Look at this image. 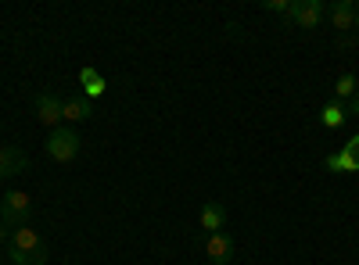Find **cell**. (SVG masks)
<instances>
[{"mask_svg": "<svg viewBox=\"0 0 359 265\" xmlns=\"http://www.w3.org/2000/svg\"><path fill=\"white\" fill-rule=\"evenodd\" d=\"M327 15H331L334 29H341V33L355 25V4H352V0H334V4L327 8Z\"/></svg>", "mask_w": 359, "mask_h": 265, "instance_id": "cell-10", "label": "cell"}, {"mask_svg": "<svg viewBox=\"0 0 359 265\" xmlns=\"http://www.w3.org/2000/svg\"><path fill=\"white\" fill-rule=\"evenodd\" d=\"M0 222H4V219H0Z\"/></svg>", "mask_w": 359, "mask_h": 265, "instance_id": "cell-19", "label": "cell"}, {"mask_svg": "<svg viewBox=\"0 0 359 265\" xmlns=\"http://www.w3.org/2000/svg\"><path fill=\"white\" fill-rule=\"evenodd\" d=\"M201 229H208V233H219L223 226H226V208H223V204L219 201H208L205 204V208H201Z\"/></svg>", "mask_w": 359, "mask_h": 265, "instance_id": "cell-9", "label": "cell"}, {"mask_svg": "<svg viewBox=\"0 0 359 265\" xmlns=\"http://www.w3.org/2000/svg\"><path fill=\"white\" fill-rule=\"evenodd\" d=\"M94 115V101H86V97H76V101H62V119L65 122H83Z\"/></svg>", "mask_w": 359, "mask_h": 265, "instance_id": "cell-11", "label": "cell"}, {"mask_svg": "<svg viewBox=\"0 0 359 265\" xmlns=\"http://www.w3.org/2000/svg\"><path fill=\"white\" fill-rule=\"evenodd\" d=\"M36 122H43V126H50V129H57L65 119H62V101H57L54 94H40L36 97Z\"/></svg>", "mask_w": 359, "mask_h": 265, "instance_id": "cell-7", "label": "cell"}, {"mask_svg": "<svg viewBox=\"0 0 359 265\" xmlns=\"http://www.w3.org/2000/svg\"><path fill=\"white\" fill-rule=\"evenodd\" d=\"M0 219H4V226H29V219H33V197H29L25 190H8L4 197H0Z\"/></svg>", "mask_w": 359, "mask_h": 265, "instance_id": "cell-2", "label": "cell"}, {"mask_svg": "<svg viewBox=\"0 0 359 265\" xmlns=\"http://www.w3.org/2000/svg\"><path fill=\"white\" fill-rule=\"evenodd\" d=\"M47 158H54V162H72L76 155H79V147H83V140H79V133L76 129H69V126H57V129H50V136H47Z\"/></svg>", "mask_w": 359, "mask_h": 265, "instance_id": "cell-3", "label": "cell"}, {"mask_svg": "<svg viewBox=\"0 0 359 265\" xmlns=\"http://www.w3.org/2000/svg\"><path fill=\"white\" fill-rule=\"evenodd\" d=\"M266 11H273V15H284V18H287L291 0H266Z\"/></svg>", "mask_w": 359, "mask_h": 265, "instance_id": "cell-16", "label": "cell"}, {"mask_svg": "<svg viewBox=\"0 0 359 265\" xmlns=\"http://www.w3.org/2000/svg\"><path fill=\"white\" fill-rule=\"evenodd\" d=\"M8 255H11V265H47V244L33 226H22L11 233Z\"/></svg>", "mask_w": 359, "mask_h": 265, "instance_id": "cell-1", "label": "cell"}, {"mask_svg": "<svg viewBox=\"0 0 359 265\" xmlns=\"http://www.w3.org/2000/svg\"><path fill=\"white\" fill-rule=\"evenodd\" d=\"M79 86H83L86 101H97V97H104V90H108V83H104V76H101L97 69H83V72H79Z\"/></svg>", "mask_w": 359, "mask_h": 265, "instance_id": "cell-8", "label": "cell"}, {"mask_svg": "<svg viewBox=\"0 0 359 265\" xmlns=\"http://www.w3.org/2000/svg\"><path fill=\"white\" fill-rule=\"evenodd\" d=\"M25 165H29V158H25V151H18V147H4L0 143V183L4 180H11V176H18V172H25Z\"/></svg>", "mask_w": 359, "mask_h": 265, "instance_id": "cell-6", "label": "cell"}, {"mask_svg": "<svg viewBox=\"0 0 359 265\" xmlns=\"http://www.w3.org/2000/svg\"><path fill=\"white\" fill-rule=\"evenodd\" d=\"M323 165H327V169H331V172H348V165H345V158H341V151H338V155H327V158H323Z\"/></svg>", "mask_w": 359, "mask_h": 265, "instance_id": "cell-15", "label": "cell"}, {"mask_svg": "<svg viewBox=\"0 0 359 265\" xmlns=\"http://www.w3.org/2000/svg\"><path fill=\"white\" fill-rule=\"evenodd\" d=\"M355 29H359V4H355Z\"/></svg>", "mask_w": 359, "mask_h": 265, "instance_id": "cell-18", "label": "cell"}, {"mask_svg": "<svg viewBox=\"0 0 359 265\" xmlns=\"http://www.w3.org/2000/svg\"><path fill=\"white\" fill-rule=\"evenodd\" d=\"M4 241H8V226L0 222V248H4Z\"/></svg>", "mask_w": 359, "mask_h": 265, "instance_id": "cell-17", "label": "cell"}, {"mask_svg": "<svg viewBox=\"0 0 359 265\" xmlns=\"http://www.w3.org/2000/svg\"><path fill=\"white\" fill-rule=\"evenodd\" d=\"M341 158H345V165H348V172H359V133L341 147Z\"/></svg>", "mask_w": 359, "mask_h": 265, "instance_id": "cell-14", "label": "cell"}, {"mask_svg": "<svg viewBox=\"0 0 359 265\" xmlns=\"http://www.w3.org/2000/svg\"><path fill=\"white\" fill-rule=\"evenodd\" d=\"M287 22H294L298 29H316L323 22V0H291Z\"/></svg>", "mask_w": 359, "mask_h": 265, "instance_id": "cell-5", "label": "cell"}, {"mask_svg": "<svg viewBox=\"0 0 359 265\" xmlns=\"http://www.w3.org/2000/svg\"><path fill=\"white\" fill-rule=\"evenodd\" d=\"M205 255H208V262H212V265H226V262H233V255H237V241L230 237L226 229L208 233V237H205Z\"/></svg>", "mask_w": 359, "mask_h": 265, "instance_id": "cell-4", "label": "cell"}, {"mask_svg": "<svg viewBox=\"0 0 359 265\" xmlns=\"http://www.w3.org/2000/svg\"><path fill=\"white\" fill-rule=\"evenodd\" d=\"M345 119H348V111H345V104H341V101H327V104H323V111H320L323 129H341V126H345Z\"/></svg>", "mask_w": 359, "mask_h": 265, "instance_id": "cell-12", "label": "cell"}, {"mask_svg": "<svg viewBox=\"0 0 359 265\" xmlns=\"http://www.w3.org/2000/svg\"><path fill=\"white\" fill-rule=\"evenodd\" d=\"M359 94V76H352V72H345L338 83H334V101H341V104H348L352 97Z\"/></svg>", "mask_w": 359, "mask_h": 265, "instance_id": "cell-13", "label": "cell"}]
</instances>
